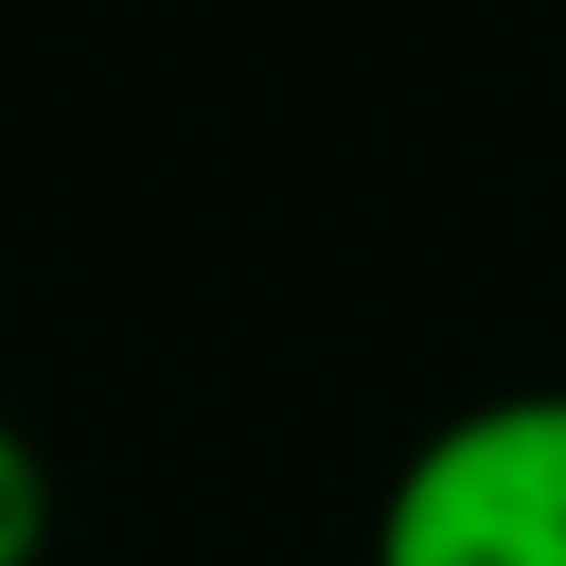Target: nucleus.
Listing matches in <instances>:
<instances>
[{"label":"nucleus","instance_id":"obj_1","mask_svg":"<svg viewBox=\"0 0 566 566\" xmlns=\"http://www.w3.org/2000/svg\"><path fill=\"white\" fill-rule=\"evenodd\" d=\"M368 566H566V388H497L438 418L368 527Z\"/></svg>","mask_w":566,"mask_h":566},{"label":"nucleus","instance_id":"obj_2","mask_svg":"<svg viewBox=\"0 0 566 566\" xmlns=\"http://www.w3.org/2000/svg\"><path fill=\"white\" fill-rule=\"evenodd\" d=\"M50 517H60V497H50V458L30 448V428L0 418V566H40Z\"/></svg>","mask_w":566,"mask_h":566}]
</instances>
